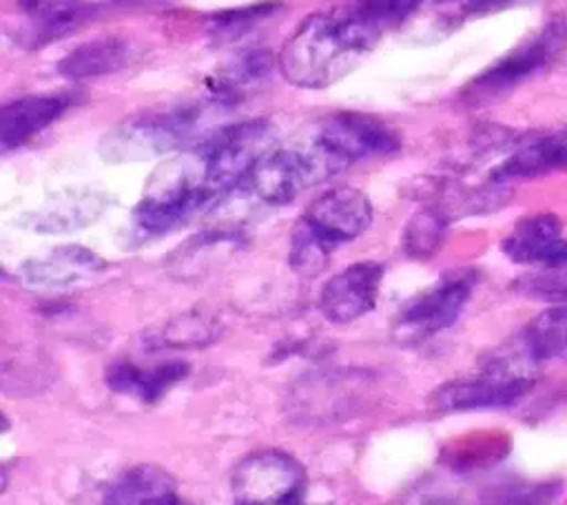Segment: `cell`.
Wrapping results in <instances>:
<instances>
[{"instance_id": "30bf717a", "label": "cell", "mask_w": 567, "mask_h": 505, "mask_svg": "<svg viewBox=\"0 0 567 505\" xmlns=\"http://www.w3.org/2000/svg\"><path fill=\"white\" fill-rule=\"evenodd\" d=\"M341 171L350 164L390 157L401 148V135L381 117L354 111L332 113L310 137Z\"/></svg>"}, {"instance_id": "4fadbf2b", "label": "cell", "mask_w": 567, "mask_h": 505, "mask_svg": "<svg viewBox=\"0 0 567 505\" xmlns=\"http://www.w3.org/2000/svg\"><path fill=\"white\" fill-rule=\"evenodd\" d=\"M383 266L377 261H357L332 275L319 290V312L326 321L346 326L370 310L379 299Z\"/></svg>"}, {"instance_id": "9c48e42d", "label": "cell", "mask_w": 567, "mask_h": 505, "mask_svg": "<svg viewBox=\"0 0 567 505\" xmlns=\"http://www.w3.org/2000/svg\"><path fill=\"white\" fill-rule=\"evenodd\" d=\"M341 168L312 142L272 148L250 173V190L270 206L290 204L299 193L328 179Z\"/></svg>"}, {"instance_id": "603a6c76", "label": "cell", "mask_w": 567, "mask_h": 505, "mask_svg": "<svg viewBox=\"0 0 567 505\" xmlns=\"http://www.w3.org/2000/svg\"><path fill=\"white\" fill-rule=\"evenodd\" d=\"M284 9L281 0H261L235 9L215 11L204 20V33L215 44H230L252 31L259 22L272 18L277 11Z\"/></svg>"}, {"instance_id": "cb8c5ba5", "label": "cell", "mask_w": 567, "mask_h": 505, "mask_svg": "<svg viewBox=\"0 0 567 505\" xmlns=\"http://www.w3.org/2000/svg\"><path fill=\"white\" fill-rule=\"evenodd\" d=\"M221 323L217 317L188 310L168 319L153 337V348H204L219 339Z\"/></svg>"}, {"instance_id": "ac0fdd59", "label": "cell", "mask_w": 567, "mask_h": 505, "mask_svg": "<svg viewBox=\"0 0 567 505\" xmlns=\"http://www.w3.org/2000/svg\"><path fill=\"white\" fill-rule=\"evenodd\" d=\"M18 9L27 20L24 47L29 49L69 35L97 13L91 0H18Z\"/></svg>"}, {"instance_id": "8992f818", "label": "cell", "mask_w": 567, "mask_h": 505, "mask_svg": "<svg viewBox=\"0 0 567 505\" xmlns=\"http://www.w3.org/2000/svg\"><path fill=\"white\" fill-rule=\"evenodd\" d=\"M277 131L266 120L235 122L206 135L193 151L197 153L208 188L221 199L272 151Z\"/></svg>"}, {"instance_id": "5b68a950", "label": "cell", "mask_w": 567, "mask_h": 505, "mask_svg": "<svg viewBox=\"0 0 567 505\" xmlns=\"http://www.w3.org/2000/svg\"><path fill=\"white\" fill-rule=\"evenodd\" d=\"M217 202L219 197L208 188L202 162L193 151L188 164L173 162L155 173L133 208V224L146 235H166Z\"/></svg>"}, {"instance_id": "6da1fadb", "label": "cell", "mask_w": 567, "mask_h": 505, "mask_svg": "<svg viewBox=\"0 0 567 505\" xmlns=\"http://www.w3.org/2000/svg\"><path fill=\"white\" fill-rule=\"evenodd\" d=\"M383 31L352 0L306 16L279 51L281 75L301 89H326L352 73Z\"/></svg>"}, {"instance_id": "484cf974", "label": "cell", "mask_w": 567, "mask_h": 505, "mask_svg": "<svg viewBox=\"0 0 567 505\" xmlns=\"http://www.w3.org/2000/svg\"><path fill=\"white\" fill-rule=\"evenodd\" d=\"M509 0H425L421 9L427 16V33L450 35L472 18H481L507 7Z\"/></svg>"}, {"instance_id": "9a60e30c", "label": "cell", "mask_w": 567, "mask_h": 505, "mask_svg": "<svg viewBox=\"0 0 567 505\" xmlns=\"http://www.w3.org/2000/svg\"><path fill=\"white\" fill-rule=\"evenodd\" d=\"M109 208V195L97 188H64L22 217L29 230L60 235L95 224Z\"/></svg>"}, {"instance_id": "4316f807", "label": "cell", "mask_w": 567, "mask_h": 505, "mask_svg": "<svg viewBox=\"0 0 567 505\" xmlns=\"http://www.w3.org/2000/svg\"><path fill=\"white\" fill-rule=\"evenodd\" d=\"M354 7L381 31L405 24L425 0H352Z\"/></svg>"}, {"instance_id": "e0dca14e", "label": "cell", "mask_w": 567, "mask_h": 505, "mask_svg": "<svg viewBox=\"0 0 567 505\" xmlns=\"http://www.w3.org/2000/svg\"><path fill=\"white\" fill-rule=\"evenodd\" d=\"M188 374V363L168 359L155 365H137L135 361H113L104 372V383L137 403H157Z\"/></svg>"}, {"instance_id": "ffe728a7", "label": "cell", "mask_w": 567, "mask_h": 505, "mask_svg": "<svg viewBox=\"0 0 567 505\" xmlns=\"http://www.w3.org/2000/svg\"><path fill=\"white\" fill-rule=\"evenodd\" d=\"M135 47L124 38H97L69 51L58 62V73L66 80H91L126 69L135 58Z\"/></svg>"}, {"instance_id": "7c38bea8", "label": "cell", "mask_w": 567, "mask_h": 505, "mask_svg": "<svg viewBox=\"0 0 567 505\" xmlns=\"http://www.w3.org/2000/svg\"><path fill=\"white\" fill-rule=\"evenodd\" d=\"M109 264L80 244L55 246L47 252L24 259L16 277L29 290H66L100 277Z\"/></svg>"}, {"instance_id": "ba28073f", "label": "cell", "mask_w": 567, "mask_h": 505, "mask_svg": "<svg viewBox=\"0 0 567 505\" xmlns=\"http://www.w3.org/2000/svg\"><path fill=\"white\" fill-rule=\"evenodd\" d=\"M306 467L284 450H257L230 474L235 505H303Z\"/></svg>"}, {"instance_id": "44dd1931", "label": "cell", "mask_w": 567, "mask_h": 505, "mask_svg": "<svg viewBox=\"0 0 567 505\" xmlns=\"http://www.w3.org/2000/svg\"><path fill=\"white\" fill-rule=\"evenodd\" d=\"M556 168H567V126L516 146L494 171L492 182L534 177Z\"/></svg>"}, {"instance_id": "7402d4cb", "label": "cell", "mask_w": 567, "mask_h": 505, "mask_svg": "<svg viewBox=\"0 0 567 505\" xmlns=\"http://www.w3.org/2000/svg\"><path fill=\"white\" fill-rule=\"evenodd\" d=\"M518 337L538 363L567 361V303L534 317Z\"/></svg>"}, {"instance_id": "52a82bcc", "label": "cell", "mask_w": 567, "mask_h": 505, "mask_svg": "<svg viewBox=\"0 0 567 505\" xmlns=\"http://www.w3.org/2000/svg\"><path fill=\"white\" fill-rule=\"evenodd\" d=\"M476 281V270L463 268L443 275L436 284L414 295L392 321V341L403 348H414L447 330L461 317Z\"/></svg>"}, {"instance_id": "d4e9b609", "label": "cell", "mask_w": 567, "mask_h": 505, "mask_svg": "<svg viewBox=\"0 0 567 505\" xmlns=\"http://www.w3.org/2000/svg\"><path fill=\"white\" fill-rule=\"evenodd\" d=\"M447 219L450 215L436 204H427L414 210L403 226V252L412 259H430L445 239Z\"/></svg>"}, {"instance_id": "5bb4252c", "label": "cell", "mask_w": 567, "mask_h": 505, "mask_svg": "<svg viewBox=\"0 0 567 505\" xmlns=\"http://www.w3.org/2000/svg\"><path fill=\"white\" fill-rule=\"evenodd\" d=\"M507 259L538 270L567 266V235L551 213H536L520 219L501 244Z\"/></svg>"}, {"instance_id": "7a4b0ae2", "label": "cell", "mask_w": 567, "mask_h": 505, "mask_svg": "<svg viewBox=\"0 0 567 505\" xmlns=\"http://www.w3.org/2000/svg\"><path fill=\"white\" fill-rule=\"evenodd\" d=\"M372 217V202L354 186H334L321 193L292 226L288 248L290 268L299 277H317L326 270L339 246L368 230Z\"/></svg>"}, {"instance_id": "277c9868", "label": "cell", "mask_w": 567, "mask_h": 505, "mask_svg": "<svg viewBox=\"0 0 567 505\" xmlns=\"http://www.w3.org/2000/svg\"><path fill=\"white\" fill-rule=\"evenodd\" d=\"M204 106L182 104L171 109H148L109 128L97 144L104 162L126 164L164 157L173 151L204 142Z\"/></svg>"}, {"instance_id": "2e32d148", "label": "cell", "mask_w": 567, "mask_h": 505, "mask_svg": "<svg viewBox=\"0 0 567 505\" xmlns=\"http://www.w3.org/2000/svg\"><path fill=\"white\" fill-rule=\"evenodd\" d=\"M71 106L66 93L24 95L0 109V148L9 153L33 140L40 131L51 126Z\"/></svg>"}, {"instance_id": "8fae6325", "label": "cell", "mask_w": 567, "mask_h": 505, "mask_svg": "<svg viewBox=\"0 0 567 505\" xmlns=\"http://www.w3.org/2000/svg\"><path fill=\"white\" fill-rule=\"evenodd\" d=\"M567 44V18L556 16L534 38L478 73L463 91L470 102H485L514 89L518 82L551 64Z\"/></svg>"}, {"instance_id": "d6986e66", "label": "cell", "mask_w": 567, "mask_h": 505, "mask_svg": "<svg viewBox=\"0 0 567 505\" xmlns=\"http://www.w3.org/2000/svg\"><path fill=\"white\" fill-rule=\"evenodd\" d=\"M102 505H184V501L162 467L135 465L106 487Z\"/></svg>"}, {"instance_id": "3957f363", "label": "cell", "mask_w": 567, "mask_h": 505, "mask_svg": "<svg viewBox=\"0 0 567 505\" xmlns=\"http://www.w3.org/2000/svg\"><path fill=\"white\" fill-rule=\"evenodd\" d=\"M538 365L518 337L512 346L487 354L470 374L441 383L427 403L445 414L512 405L534 388Z\"/></svg>"}]
</instances>
